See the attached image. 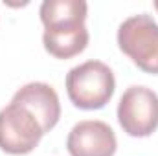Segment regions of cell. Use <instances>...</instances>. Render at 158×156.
<instances>
[{
	"instance_id": "7a4b0ae2",
	"label": "cell",
	"mask_w": 158,
	"mask_h": 156,
	"mask_svg": "<svg viewBox=\"0 0 158 156\" xmlns=\"http://www.w3.org/2000/svg\"><path fill=\"white\" fill-rule=\"evenodd\" d=\"M116 79L109 64L101 61H86L66 74V94L81 110L103 109L114 96Z\"/></svg>"
},
{
	"instance_id": "3957f363",
	"label": "cell",
	"mask_w": 158,
	"mask_h": 156,
	"mask_svg": "<svg viewBox=\"0 0 158 156\" xmlns=\"http://www.w3.org/2000/svg\"><path fill=\"white\" fill-rule=\"evenodd\" d=\"M118 46L140 70L158 74V22L151 15L125 18L118 28Z\"/></svg>"
},
{
	"instance_id": "52a82bcc",
	"label": "cell",
	"mask_w": 158,
	"mask_h": 156,
	"mask_svg": "<svg viewBox=\"0 0 158 156\" xmlns=\"http://www.w3.org/2000/svg\"><path fill=\"white\" fill-rule=\"evenodd\" d=\"M11 103L26 107L33 116L39 119L44 134L50 132L57 125V121L61 117L59 96L53 90V86L48 84V83L33 81V83H28V84L20 86L15 92Z\"/></svg>"
},
{
	"instance_id": "277c9868",
	"label": "cell",
	"mask_w": 158,
	"mask_h": 156,
	"mask_svg": "<svg viewBox=\"0 0 158 156\" xmlns=\"http://www.w3.org/2000/svg\"><path fill=\"white\" fill-rule=\"evenodd\" d=\"M118 121L129 136H151L158 129V94L142 84L129 86L118 103Z\"/></svg>"
},
{
	"instance_id": "6da1fadb",
	"label": "cell",
	"mask_w": 158,
	"mask_h": 156,
	"mask_svg": "<svg viewBox=\"0 0 158 156\" xmlns=\"http://www.w3.org/2000/svg\"><path fill=\"white\" fill-rule=\"evenodd\" d=\"M88 6L85 0H44L39 15L44 24L42 44L57 59H70L88 44L85 26Z\"/></svg>"
},
{
	"instance_id": "ba28073f",
	"label": "cell",
	"mask_w": 158,
	"mask_h": 156,
	"mask_svg": "<svg viewBox=\"0 0 158 156\" xmlns=\"http://www.w3.org/2000/svg\"><path fill=\"white\" fill-rule=\"evenodd\" d=\"M155 7H156V9H158V2H155Z\"/></svg>"
},
{
	"instance_id": "5b68a950",
	"label": "cell",
	"mask_w": 158,
	"mask_h": 156,
	"mask_svg": "<svg viewBox=\"0 0 158 156\" xmlns=\"http://www.w3.org/2000/svg\"><path fill=\"white\" fill-rule=\"evenodd\" d=\"M44 130L26 107L9 103L0 110V149L7 154H28L39 145Z\"/></svg>"
},
{
	"instance_id": "8992f818",
	"label": "cell",
	"mask_w": 158,
	"mask_h": 156,
	"mask_svg": "<svg viewBox=\"0 0 158 156\" xmlns=\"http://www.w3.org/2000/svg\"><path fill=\"white\" fill-rule=\"evenodd\" d=\"M118 140L110 125L99 119H83L72 127L66 138L70 156H114Z\"/></svg>"
}]
</instances>
